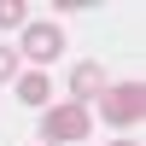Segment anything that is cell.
<instances>
[{"label":"cell","instance_id":"7a4b0ae2","mask_svg":"<svg viewBox=\"0 0 146 146\" xmlns=\"http://www.w3.org/2000/svg\"><path fill=\"white\" fill-rule=\"evenodd\" d=\"M88 105H53V111L41 117V135L53 146H70V140H88Z\"/></svg>","mask_w":146,"mask_h":146},{"label":"cell","instance_id":"52a82bcc","mask_svg":"<svg viewBox=\"0 0 146 146\" xmlns=\"http://www.w3.org/2000/svg\"><path fill=\"white\" fill-rule=\"evenodd\" d=\"M23 12H29L23 0H0V23H23Z\"/></svg>","mask_w":146,"mask_h":146},{"label":"cell","instance_id":"277c9868","mask_svg":"<svg viewBox=\"0 0 146 146\" xmlns=\"http://www.w3.org/2000/svg\"><path fill=\"white\" fill-rule=\"evenodd\" d=\"M70 94H76V105L100 100V94H105V70L94 64V58H88V64H76V70H70Z\"/></svg>","mask_w":146,"mask_h":146},{"label":"cell","instance_id":"5b68a950","mask_svg":"<svg viewBox=\"0 0 146 146\" xmlns=\"http://www.w3.org/2000/svg\"><path fill=\"white\" fill-rule=\"evenodd\" d=\"M12 88H18V100H23V105H47V100H53V82H47V70H23Z\"/></svg>","mask_w":146,"mask_h":146},{"label":"cell","instance_id":"6da1fadb","mask_svg":"<svg viewBox=\"0 0 146 146\" xmlns=\"http://www.w3.org/2000/svg\"><path fill=\"white\" fill-rule=\"evenodd\" d=\"M100 105H105V123L129 129V123H140V117H146V88H140V82H105Z\"/></svg>","mask_w":146,"mask_h":146},{"label":"cell","instance_id":"8992f818","mask_svg":"<svg viewBox=\"0 0 146 146\" xmlns=\"http://www.w3.org/2000/svg\"><path fill=\"white\" fill-rule=\"evenodd\" d=\"M0 82H18V53L12 47H0Z\"/></svg>","mask_w":146,"mask_h":146},{"label":"cell","instance_id":"ba28073f","mask_svg":"<svg viewBox=\"0 0 146 146\" xmlns=\"http://www.w3.org/2000/svg\"><path fill=\"white\" fill-rule=\"evenodd\" d=\"M117 146H135V140H117Z\"/></svg>","mask_w":146,"mask_h":146},{"label":"cell","instance_id":"3957f363","mask_svg":"<svg viewBox=\"0 0 146 146\" xmlns=\"http://www.w3.org/2000/svg\"><path fill=\"white\" fill-rule=\"evenodd\" d=\"M64 53V29L58 23H23V58H35V64H47V58Z\"/></svg>","mask_w":146,"mask_h":146}]
</instances>
